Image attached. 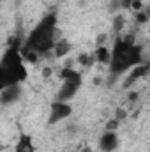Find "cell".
<instances>
[{
    "label": "cell",
    "instance_id": "cell-1",
    "mask_svg": "<svg viewBox=\"0 0 150 152\" xmlns=\"http://www.w3.org/2000/svg\"><path fill=\"white\" fill-rule=\"evenodd\" d=\"M58 41V21L57 14L50 12L41 18L37 25L28 32L27 39L21 42V53L25 60H36L53 51Z\"/></svg>",
    "mask_w": 150,
    "mask_h": 152
},
{
    "label": "cell",
    "instance_id": "cell-2",
    "mask_svg": "<svg viewBox=\"0 0 150 152\" xmlns=\"http://www.w3.org/2000/svg\"><path fill=\"white\" fill-rule=\"evenodd\" d=\"M143 64V48L133 37H118L115 39L110 58H108V71L113 78L127 75L133 67Z\"/></svg>",
    "mask_w": 150,
    "mask_h": 152
},
{
    "label": "cell",
    "instance_id": "cell-3",
    "mask_svg": "<svg viewBox=\"0 0 150 152\" xmlns=\"http://www.w3.org/2000/svg\"><path fill=\"white\" fill-rule=\"evenodd\" d=\"M28 78L27 60L21 53V42H11L0 57V90L25 83Z\"/></svg>",
    "mask_w": 150,
    "mask_h": 152
},
{
    "label": "cell",
    "instance_id": "cell-4",
    "mask_svg": "<svg viewBox=\"0 0 150 152\" xmlns=\"http://www.w3.org/2000/svg\"><path fill=\"white\" fill-rule=\"evenodd\" d=\"M81 85H83V78L76 69H71V67L64 69L62 71V85H60V88L57 92V101L69 103L78 94Z\"/></svg>",
    "mask_w": 150,
    "mask_h": 152
},
{
    "label": "cell",
    "instance_id": "cell-5",
    "mask_svg": "<svg viewBox=\"0 0 150 152\" xmlns=\"http://www.w3.org/2000/svg\"><path fill=\"white\" fill-rule=\"evenodd\" d=\"M73 115V106L69 103H64V101H53L50 104V115H48V124L50 126H55L66 118H69Z\"/></svg>",
    "mask_w": 150,
    "mask_h": 152
},
{
    "label": "cell",
    "instance_id": "cell-6",
    "mask_svg": "<svg viewBox=\"0 0 150 152\" xmlns=\"http://www.w3.org/2000/svg\"><path fill=\"white\" fill-rule=\"evenodd\" d=\"M118 143H120V138H118V134L113 129H106L101 134V138H99V149H101V152H115L118 149Z\"/></svg>",
    "mask_w": 150,
    "mask_h": 152
},
{
    "label": "cell",
    "instance_id": "cell-7",
    "mask_svg": "<svg viewBox=\"0 0 150 152\" xmlns=\"http://www.w3.org/2000/svg\"><path fill=\"white\" fill-rule=\"evenodd\" d=\"M23 96V90H21V85H16V87H7L4 90H0V104L7 106V104H14L16 101H20Z\"/></svg>",
    "mask_w": 150,
    "mask_h": 152
},
{
    "label": "cell",
    "instance_id": "cell-8",
    "mask_svg": "<svg viewBox=\"0 0 150 152\" xmlns=\"http://www.w3.org/2000/svg\"><path fill=\"white\" fill-rule=\"evenodd\" d=\"M149 69H150V66L147 64V62H143V64H140V66H136V67H133L129 73H127V78L124 80V88H129V87H133L138 80H141L143 76L149 73Z\"/></svg>",
    "mask_w": 150,
    "mask_h": 152
},
{
    "label": "cell",
    "instance_id": "cell-9",
    "mask_svg": "<svg viewBox=\"0 0 150 152\" xmlns=\"http://www.w3.org/2000/svg\"><path fill=\"white\" fill-rule=\"evenodd\" d=\"M14 152H37V147L34 143V136L28 133H21L14 145Z\"/></svg>",
    "mask_w": 150,
    "mask_h": 152
},
{
    "label": "cell",
    "instance_id": "cell-10",
    "mask_svg": "<svg viewBox=\"0 0 150 152\" xmlns=\"http://www.w3.org/2000/svg\"><path fill=\"white\" fill-rule=\"evenodd\" d=\"M69 50H71V44H69L67 41H57V44H55V48H53V53H55L57 57H64Z\"/></svg>",
    "mask_w": 150,
    "mask_h": 152
},
{
    "label": "cell",
    "instance_id": "cell-11",
    "mask_svg": "<svg viewBox=\"0 0 150 152\" xmlns=\"http://www.w3.org/2000/svg\"><path fill=\"white\" fill-rule=\"evenodd\" d=\"M94 55L97 57V60H99L101 64H108V58H110V50H108V48H99Z\"/></svg>",
    "mask_w": 150,
    "mask_h": 152
}]
</instances>
